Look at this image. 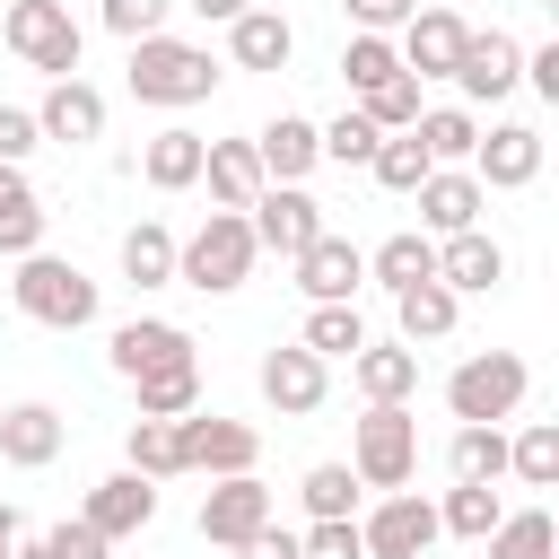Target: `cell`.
<instances>
[{
	"mask_svg": "<svg viewBox=\"0 0 559 559\" xmlns=\"http://www.w3.org/2000/svg\"><path fill=\"white\" fill-rule=\"evenodd\" d=\"M218 87V61L183 35H140L131 44V96L140 105H201Z\"/></svg>",
	"mask_w": 559,
	"mask_h": 559,
	"instance_id": "cell-1",
	"label": "cell"
},
{
	"mask_svg": "<svg viewBox=\"0 0 559 559\" xmlns=\"http://www.w3.org/2000/svg\"><path fill=\"white\" fill-rule=\"evenodd\" d=\"M0 35H9V52H17L26 70H44V79H79V26H70L61 0H9Z\"/></svg>",
	"mask_w": 559,
	"mask_h": 559,
	"instance_id": "cell-2",
	"label": "cell"
},
{
	"mask_svg": "<svg viewBox=\"0 0 559 559\" xmlns=\"http://www.w3.org/2000/svg\"><path fill=\"white\" fill-rule=\"evenodd\" d=\"M253 227H245V210H210V227L192 236V245H175V280H192V288H245V271H253Z\"/></svg>",
	"mask_w": 559,
	"mask_h": 559,
	"instance_id": "cell-3",
	"label": "cell"
},
{
	"mask_svg": "<svg viewBox=\"0 0 559 559\" xmlns=\"http://www.w3.org/2000/svg\"><path fill=\"white\" fill-rule=\"evenodd\" d=\"M17 314H35V323H52V332H79V323L96 314V280H87L79 262H52V253H26V262H17Z\"/></svg>",
	"mask_w": 559,
	"mask_h": 559,
	"instance_id": "cell-4",
	"label": "cell"
},
{
	"mask_svg": "<svg viewBox=\"0 0 559 559\" xmlns=\"http://www.w3.org/2000/svg\"><path fill=\"white\" fill-rule=\"evenodd\" d=\"M411 463H419V419H411L402 402H367L358 445H349V472H358L367 489H402Z\"/></svg>",
	"mask_w": 559,
	"mask_h": 559,
	"instance_id": "cell-5",
	"label": "cell"
},
{
	"mask_svg": "<svg viewBox=\"0 0 559 559\" xmlns=\"http://www.w3.org/2000/svg\"><path fill=\"white\" fill-rule=\"evenodd\" d=\"M445 402H454L463 428H498V419L524 402V358H515V349H480V358H463L454 384H445Z\"/></svg>",
	"mask_w": 559,
	"mask_h": 559,
	"instance_id": "cell-6",
	"label": "cell"
},
{
	"mask_svg": "<svg viewBox=\"0 0 559 559\" xmlns=\"http://www.w3.org/2000/svg\"><path fill=\"white\" fill-rule=\"evenodd\" d=\"M245 227H253V245H271V253H288V262H297V253H306V245L323 236V210H314V201H306L297 183H262V192H253V218H245Z\"/></svg>",
	"mask_w": 559,
	"mask_h": 559,
	"instance_id": "cell-7",
	"label": "cell"
},
{
	"mask_svg": "<svg viewBox=\"0 0 559 559\" xmlns=\"http://www.w3.org/2000/svg\"><path fill=\"white\" fill-rule=\"evenodd\" d=\"M271 524V489L253 480V472H227L210 498H201V542H218V550H236V542H253Z\"/></svg>",
	"mask_w": 559,
	"mask_h": 559,
	"instance_id": "cell-8",
	"label": "cell"
},
{
	"mask_svg": "<svg viewBox=\"0 0 559 559\" xmlns=\"http://www.w3.org/2000/svg\"><path fill=\"white\" fill-rule=\"evenodd\" d=\"M463 17L454 9H411L402 17V70L411 79H454V61H463Z\"/></svg>",
	"mask_w": 559,
	"mask_h": 559,
	"instance_id": "cell-9",
	"label": "cell"
},
{
	"mask_svg": "<svg viewBox=\"0 0 559 559\" xmlns=\"http://www.w3.org/2000/svg\"><path fill=\"white\" fill-rule=\"evenodd\" d=\"M175 437H183V472H253V454H262V437L245 428V419H175Z\"/></svg>",
	"mask_w": 559,
	"mask_h": 559,
	"instance_id": "cell-10",
	"label": "cell"
},
{
	"mask_svg": "<svg viewBox=\"0 0 559 559\" xmlns=\"http://www.w3.org/2000/svg\"><path fill=\"white\" fill-rule=\"evenodd\" d=\"M358 280H367V253H358L349 236H332V227L297 253V288H306L314 306H349V288H358Z\"/></svg>",
	"mask_w": 559,
	"mask_h": 559,
	"instance_id": "cell-11",
	"label": "cell"
},
{
	"mask_svg": "<svg viewBox=\"0 0 559 559\" xmlns=\"http://www.w3.org/2000/svg\"><path fill=\"white\" fill-rule=\"evenodd\" d=\"M358 542H367V559H419V550L437 542V507H428V498H384V507L358 524Z\"/></svg>",
	"mask_w": 559,
	"mask_h": 559,
	"instance_id": "cell-12",
	"label": "cell"
},
{
	"mask_svg": "<svg viewBox=\"0 0 559 559\" xmlns=\"http://www.w3.org/2000/svg\"><path fill=\"white\" fill-rule=\"evenodd\" d=\"M148 515H157V489H148L140 472H114V480H96V489H87V515H79V524H87V533H105V542H122V533H140Z\"/></svg>",
	"mask_w": 559,
	"mask_h": 559,
	"instance_id": "cell-13",
	"label": "cell"
},
{
	"mask_svg": "<svg viewBox=\"0 0 559 559\" xmlns=\"http://www.w3.org/2000/svg\"><path fill=\"white\" fill-rule=\"evenodd\" d=\"M454 79H463V96H507L515 79H524V44L515 35H463V61H454Z\"/></svg>",
	"mask_w": 559,
	"mask_h": 559,
	"instance_id": "cell-14",
	"label": "cell"
},
{
	"mask_svg": "<svg viewBox=\"0 0 559 559\" xmlns=\"http://www.w3.org/2000/svg\"><path fill=\"white\" fill-rule=\"evenodd\" d=\"M472 157H480V175H472V183H498V192H515V183H533V175H542V131H524V122H498L489 140H472Z\"/></svg>",
	"mask_w": 559,
	"mask_h": 559,
	"instance_id": "cell-15",
	"label": "cell"
},
{
	"mask_svg": "<svg viewBox=\"0 0 559 559\" xmlns=\"http://www.w3.org/2000/svg\"><path fill=\"white\" fill-rule=\"evenodd\" d=\"M183 358H192V341H183L175 323H148V314H140V323H122V332H114V367H122L131 384H140V376H157V367H183Z\"/></svg>",
	"mask_w": 559,
	"mask_h": 559,
	"instance_id": "cell-16",
	"label": "cell"
},
{
	"mask_svg": "<svg viewBox=\"0 0 559 559\" xmlns=\"http://www.w3.org/2000/svg\"><path fill=\"white\" fill-rule=\"evenodd\" d=\"M262 402H271V411H314V402H323V358L297 349V341L271 349V358H262Z\"/></svg>",
	"mask_w": 559,
	"mask_h": 559,
	"instance_id": "cell-17",
	"label": "cell"
},
{
	"mask_svg": "<svg viewBox=\"0 0 559 559\" xmlns=\"http://www.w3.org/2000/svg\"><path fill=\"white\" fill-rule=\"evenodd\" d=\"M0 454H9L17 472L52 463V454H61V411H52V402H17V411H0Z\"/></svg>",
	"mask_w": 559,
	"mask_h": 559,
	"instance_id": "cell-18",
	"label": "cell"
},
{
	"mask_svg": "<svg viewBox=\"0 0 559 559\" xmlns=\"http://www.w3.org/2000/svg\"><path fill=\"white\" fill-rule=\"evenodd\" d=\"M35 131H44V140H96V131H105V96H96L87 79H52Z\"/></svg>",
	"mask_w": 559,
	"mask_h": 559,
	"instance_id": "cell-19",
	"label": "cell"
},
{
	"mask_svg": "<svg viewBox=\"0 0 559 559\" xmlns=\"http://www.w3.org/2000/svg\"><path fill=\"white\" fill-rule=\"evenodd\" d=\"M437 280H445L454 297H463V288H498V280H507V253H498L480 227H463V236L437 245Z\"/></svg>",
	"mask_w": 559,
	"mask_h": 559,
	"instance_id": "cell-20",
	"label": "cell"
},
{
	"mask_svg": "<svg viewBox=\"0 0 559 559\" xmlns=\"http://www.w3.org/2000/svg\"><path fill=\"white\" fill-rule=\"evenodd\" d=\"M201 175H210V192H218V210H253V192H262V166H253V140H210V148H201Z\"/></svg>",
	"mask_w": 559,
	"mask_h": 559,
	"instance_id": "cell-21",
	"label": "cell"
},
{
	"mask_svg": "<svg viewBox=\"0 0 559 559\" xmlns=\"http://www.w3.org/2000/svg\"><path fill=\"white\" fill-rule=\"evenodd\" d=\"M349 376H358L367 402H411V384H419V349H411V341H393V349L367 341V349L349 358Z\"/></svg>",
	"mask_w": 559,
	"mask_h": 559,
	"instance_id": "cell-22",
	"label": "cell"
},
{
	"mask_svg": "<svg viewBox=\"0 0 559 559\" xmlns=\"http://www.w3.org/2000/svg\"><path fill=\"white\" fill-rule=\"evenodd\" d=\"M253 166H262V183H297L306 166H314V122H297V114H280L262 140H253Z\"/></svg>",
	"mask_w": 559,
	"mask_h": 559,
	"instance_id": "cell-23",
	"label": "cell"
},
{
	"mask_svg": "<svg viewBox=\"0 0 559 559\" xmlns=\"http://www.w3.org/2000/svg\"><path fill=\"white\" fill-rule=\"evenodd\" d=\"M201 148H210L201 131H157V140H148L131 166H140L157 192H183V183H201Z\"/></svg>",
	"mask_w": 559,
	"mask_h": 559,
	"instance_id": "cell-24",
	"label": "cell"
},
{
	"mask_svg": "<svg viewBox=\"0 0 559 559\" xmlns=\"http://www.w3.org/2000/svg\"><path fill=\"white\" fill-rule=\"evenodd\" d=\"M419 218H428L437 236H463V227L480 218V183H472V175H445V166H437V175L419 183Z\"/></svg>",
	"mask_w": 559,
	"mask_h": 559,
	"instance_id": "cell-25",
	"label": "cell"
},
{
	"mask_svg": "<svg viewBox=\"0 0 559 559\" xmlns=\"http://www.w3.org/2000/svg\"><path fill=\"white\" fill-rule=\"evenodd\" d=\"M35 236H44V210H35V183L17 175V166H0V253H35Z\"/></svg>",
	"mask_w": 559,
	"mask_h": 559,
	"instance_id": "cell-26",
	"label": "cell"
},
{
	"mask_svg": "<svg viewBox=\"0 0 559 559\" xmlns=\"http://www.w3.org/2000/svg\"><path fill=\"white\" fill-rule=\"evenodd\" d=\"M393 306H402V341H411V349L454 332V288H445V280H419V288H402Z\"/></svg>",
	"mask_w": 559,
	"mask_h": 559,
	"instance_id": "cell-27",
	"label": "cell"
},
{
	"mask_svg": "<svg viewBox=\"0 0 559 559\" xmlns=\"http://www.w3.org/2000/svg\"><path fill=\"white\" fill-rule=\"evenodd\" d=\"M507 524V507H498V489L489 480H454V498H445V515H437V533H463V542H489Z\"/></svg>",
	"mask_w": 559,
	"mask_h": 559,
	"instance_id": "cell-28",
	"label": "cell"
},
{
	"mask_svg": "<svg viewBox=\"0 0 559 559\" xmlns=\"http://www.w3.org/2000/svg\"><path fill=\"white\" fill-rule=\"evenodd\" d=\"M288 44H297V35H288L280 9H245V17H236V61H245V70H280Z\"/></svg>",
	"mask_w": 559,
	"mask_h": 559,
	"instance_id": "cell-29",
	"label": "cell"
},
{
	"mask_svg": "<svg viewBox=\"0 0 559 559\" xmlns=\"http://www.w3.org/2000/svg\"><path fill=\"white\" fill-rule=\"evenodd\" d=\"M367 166H376V183H384V192H419V183H428V175H437V166H428V148H419V140H411V131H384V140H376V157H367Z\"/></svg>",
	"mask_w": 559,
	"mask_h": 559,
	"instance_id": "cell-30",
	"label": "cell"
},
{
	"mask_svg": "<svg viewBox=\"0 0 559 559\" xmlns=\"http://www.w3.org/2000/svg\"><path fill=\"white\" fill-rule=\"evenodd\" d=\"M376 280L402 297V288H419V280H437V245L428 236H384L376 245Z\"/></svg>",
	"mask_w": 559,
	"mask_h": 559,
	"instance_id": "cell-31",
	"label": "cell"
},
{
	"mask_svg": "<svg viewBox=\"0 0 559 559\" xmlns=\"http://www.w3.org/2000/svg\"><path fill=\"white\" fill-rule=\"evenodd\" d=\"M131 472H140V480H175V472H183L175 419H131Z\"/></svg>",
	"mask_w": 559,
	"mask_h": 559,
	"instance_id": "cell-32",
	"label": "cell"
},
{
	"mask_svg": "<svg viewBox=\"0 0 559 559\" xmlns=\"http://www.w3.org/2000/svg\"><path fill=\"white\" fill-rule=\"evenodd\" d=\"M122 271H131L140 288H157V280H175V236H166L157 218H140V227L122 236Z\"/></svg>",
	"mask_w": 559,
	"mask_h": 559,
	"instance_id": "cell-33",
	"label": "cell"
},
{
	"mask_svg": "<svg viewBox=\"0 0 559 559\" xmlns=\"http://www.w3.org/2000/svg\"><path fill=\"white\" fill-rule=\"evenodd\" d=\"M297 349H314V358H358V349H367V323H358L349 306H314Z\"/></svg>",
	"mask_w": 559,
	"mask_h": 559,
	"instance_id": "cell-34",
	"label": "cell"
},
{
	"mask_svg": "<svg viewBox=\"0 0 559 559\" xmlns=\"http://www.w3.org/2000/svg\"><path fill=\"white\" fill-rule=\"evenodd\" d=\"M192 393H201V367L192 358L183 367H157V376H140V419H183Z\"/></svg>",
	"mask_w": 559,
	"mask_h": 559,
	"instance_id": "cell-35",
	"label": "cell"
},
{
	"mask_svg": "<svg viewBox=\"0 0 559 559\" xmlns=\"http://www.w3.org/2000/svg\"><path fill=\"white\" fill-rule=\"evenodd\" d=\"M341 79H349L358 96H376L384 79H402V52H393L384 35H349V52H341Z\"/></svg>",
	"mask_w": 559,
	"mask_h": 559,
	"instance_id": "cell-36",
	"label": "cell"
},
{
	"mask_svg": "<svg viewBox=\"0 0 559 559\" xmlns=\"http://www.w3.org/2000/svg\"><path fill=\"white\" fill-rule=\"evenodd\" d=\"M445 463H454V480H498V472H507V437H498V428H454Z\"/></svg>",
	"mask_w": 559,
	"mask_h": 559,
	"instance_id": "cell-37",
	"label": "cell"
},
{
	"mask_svg": "<svg viewBox=\"0 0 559 559\" xmlns=\"http://www.w3.org/2000/svg\"><path fill=\"white\" fill-rule=\"evenodd\" d=\"M349 498H358V472L349 463H314L306 472V515L314 524H349Z\"/></svg>",
	"mask_w": 559,
	"mask_h": 559,
	"instance_id": "cell-38",
	"label": "cell"
},
{
	"mask_svg": "<svg viewBox=\"0 0 559 559\" xmlns=\"http://www.w3.org/2000/svg\"><path fill=\"white\" fill-rule=\"evenodd\" d=\"M376 140H384V131H376V122L349 105L332 131H314V157H332V166H367V157H376Z\"/></svg>",
	"mask_w": 559,
	"mask_h": 559,
	"instance_id": "cell-39",
	"label": "cell"
},
{
	"mask_svg": "<svg viewBox=\"0 0 559 559\" xmlns=\"http://www.w3.org/2000/svg\"><path fill=\"white\" fill-rule=\"evenodd\" d=\"M411 140L428 148V166H454V157H472V140H480V131H472V114H419V122H411Z\"/></svg>",
	"mask_w": 559,
	"mask_h": 559,
	"instance_id": "cell-40",
	"label": "cell"
},
{
	"mask_svg": "<svg viewBox=\"0 0 559 559\" xmlns=\"http://www.w3.org/2000/svg\"><path fill=\"white\" fill-rule=\"evenodd\" d=\"M358 114H367L376 131H411V122H419V79H411V70H402V79H384L376 96H358Z\"/></svg>",
	"mask_w": 559,
	"mask_h": 559,
	"instance_id": "cell-41",
	"label": "cell"
},
{
	"mask_svg": "<svg viewBox=\"0 0 559 559\" xmlns=\"http://www.w3.org/2000/svg\"><path fill=\"white\" fill-rule=\"evenodd\" d=\"M507 463H515V480L550 489V480H559V428H524V437L507 445Z\"/></svg>",
	"mask_w": 559,
	"mask_h": 559,
	"instance_id": "cell-42",
	"label": "cell"
},
{
	"mask_svg": "<svg viewBox=\"0 0 559 559\" xmlns=\"http://www.w3.org/2000/svg\"><path fill=\"white\" fill-rule=\"evenodd\" d=\"M489 559H550V515H507L489 533Z\"/></svg>",
	"mask_w": 559,
	"mask_h": 559,
	"instance_id": "cell-43",
	"label": "cell"
},
{
	"mask_svg": "<svg viewBox=\"0 0 559 559\" xmlns=\"http://www.w3.org/2000/svg\"><path fill=\"white\" fill-rule=\"evenodd\" d=\"M157 17H166V0H105V26H114L122 44H140V35H157Z\"/></svg>",
	"mask_w": 559,
	"mask_h": 559,
	"instance_id": "cell-44",
	"label": "cell"
},
{
	"mask_svg": "<svg viewBox=\"0 0 559 559\" xmlns=\"http://www.w3.org/2000/svg\"><path fill=\"white\" fill-rule=\"evenodd\" d=\"M297 559H367V542H358V524H314L297 542Z\"/></svg>",
	"mask_w": 559,
	"mask_h": 559,
	"instance_id": "cell-45",
	"label": "cell"
},
{
	"mask_svg": "<svg viewBox=\"0 0 559 559\" xmlns=\"http://www.w3.org/2000/svg\"><path fill=\"white\" fill-rule=\"evenodd\" d=\"M44 550H52V559H105V533H87V524H52Z\"/></svg>",
	"mask_w": 559,
	"mask_h": 559,
	"instance_id": "cell-46",
	"label": "cell"
},
{
	"mask_svg": "<svg viewBox=\"0 0 559 559\" xmlns=\"http://www.w3.org/2000/svg\"><path fill=\"white\" fill-rule=\"evenodd\" d=\"M35 148V114H17V105H0V166H17Z\"/></svg>",
	"mask_w": 559,
	"mask_h": 559,
	"instance_id": "cell-47",
	"label": "cell"
},
{
	"mask_svg": "<svg viewBox=\"0 0 559 559\" xmlns=\"http://www.w3.org/2000/svg\"><path fill=\"white\" fill-rule=\"evenodd\" d=\"M419 0H349V17H358V35H384V26H402Z\"/></svg>",
	"mask_w": 559,
	"mask_h": 559,
	"instance_id": "cell-48",
	"label": "cell"
},
{
	"mask_svg": "<svg viewBox=\"0 0 559 559\" xmlns=\"http://www.w3.org/2000/svg\"><path fill=\"white\" fill-rule=\"evenodd\" d=\"M236 559H297V533H280V524H262L253 542H236Z\"/></svg>",
	"mask_w": 559,
	"mask_h": 559,
	"instance_id": "cell-49",
	"label": "cell"
},
{
	"mask_svg": "<svg viewBox=\"0 0 559 559\" xmlns=\"http://www.w3.org/2000/svg\"><path fill=\"white\" fill-rule=\"evenodd\" d=\"M524 70H533V87H542V96H559V44H542Z\"/></svg>",
	"mask_w": 559,
	"mask_h": 559,
	"instance_id": "cell-50",
	"label": "cell"
},
{
	"mask_svg": "<svg viewBox=\"0 0 559 559\" xmlns=\"http://www.w3.org/2000/svg\"><path fill=\"white\" fill-rule=\"evenodd\" d=\"M17 542H26V524H17V507H0V559H9Z\"/></svg>",
	"mask_w": 559,
	"mask_h": 559,
	"instance_id": "cell-51",
	"label": "cell"
},
{
	"mask_svg": "<svg viewBox=\"0 0 559 559\" xmlns=\"http://www.w3.org/2000/svg\"><path fill=\"white\" fill-rule=\"evenodd\" d=\"M192 9H201V17H227V26H236V17L253 9V0H192Z\"/></svg>",
	"mask_w": 559,
	"mask_h": 559,
	"instance_id": "cell-52",
	"label": "cell"
},
{
	"mask_svg": "<svg viewBox=\"0 0 559 559\" xmlns=\"http://www.w3.org/2000/svg\"><path fill=\"white\" fill-rule=\"evenodd\" d=\"M9 559H52V550H44V542H17V550H9Z\"/></svg>",
	"mask_w": 559,
	"mask_h": 559,
	"instance_id": "cell-53",
	"label": "cell"
}]
</instances>
